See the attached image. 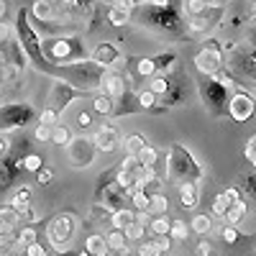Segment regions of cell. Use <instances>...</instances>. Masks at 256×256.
<instances>
[{"label":"cell","instance_id":"11","mask_svg":"<svg viewBox=\"0 0 256 256\" xmlns=\"http://www.w3.org/2000/svg\"><path fill=\"white\" fill-rule=\"evenodd\" d=\"M100 90L105 98H110V100H118L126 95V77L118 74V72H108V74H102L100 80Z\"/></svg>","mask_w":256,"mask_h":256},{"label":"cell","instance_id":"24","mask_svg":"<svg viewBox=\"0 0 256 256\" xmlns=\"http://www.w3.org/2000/svg\"><path fill=\"white\" fill-rule=\"evenodd\" d=\"M190 228L195 230V233H200V236H205V233L212 230V218H210V216H202V212H200V216H195V218L190 220Z\"/></svg>","mask_w":256,"mask_h":256},{"label":"cell","instance_id":"61","mask_svg":"<svg viewBox=\"0 0 256 256\" xmlns=\"http://www.w3.org/2000/svg\"><path fill=\"white\" fill-rule=\"evenodd\" d=\"M0 256H10V254H6V251H0Z\"/></svg>","mask_w":256,"mask_h":256},{"label":"cell","instance_id":"47","mask_svg":"<svg viewBox=\"0 0 256 256\" xmlns=\"http://www.w3.org/2000/svg\"><path fill=\"white\" fill-rule=\"evenodd\" d=\"M24 256H46V248L41 246L38 241L36 244H31V246H26V251H24Z\"/></svg>","mask_w":256,"mask_h":256},{"label":"cell","instance_id":"57","mask_svg":"<svg viewBox=\"0 0 256 256\" xmlns=\"http://www.w3.org/2000/svg\"><path fill=\"white\" fill-rule=\"evenodd\" d=\"M100 3H102V6H108V8H116L118 0H100Z\"/></svg>","mask_w":256,"mask_h":256},{"label":"cell","instance_id":"2","mask_svg":"<svg viewBox=\"0 0 256 256\" xmlns=\"http://www.w3.org/2000/svg\"><path fill=\"white\" fill-rule=\"evenodd\" d=\"M77 233V220L72 212H59L56 218L49 220V228H46V238L49 244L56 248V251H67L72 238Z\"/></svg>","mask_w":256,"mask_h":256},{"label":"cell","instance_id":"40","mask_svg":"<svg viewBox=\"0 0 256 256\" xmlns=\"http://www.w3.org/2000/svg\"><path fill=\"white\" fill-rule=\"evenodd\" d=\"M38 123H44V126H56L59 123V113L54 108H44L38 113Z\"/></svg>","mask_w":256,"mask_h":256},{"label":"cell","instance_id":"38","mask_svg":"<svg viewBox=\"0 0 256 256\" xmlns=\"http://www.w3.org/2000/svg\"><path fill=\"white\" fill-rule=\"evenodd\" d=\"M136 72H138L141 77H154L156 67H154L152 56H144V59H138V62H136Z\"/></svg>","mask_w":256,"mask_h":256},{"label":"cell","instance_id":"8","mask_svg":"<svg viewBox=\"0 0 256 256\" xmlns=\"http://www.w3.org/2000/svg\"><path fill=\"white\" fill-rule=\"evenodd\" d=\"M256 113V102L248 92H233L228 98V116L230 120H236V123H246L251 120Z\"/></svg>","mask_w":256,"mask_h":256},{"label":"cell","instance_id":"60","mask_svg":"<svg viewBox=\"0 0 256 256\" xmlns=\"http://www.w3.org/2000/svg\"><path fill=\"white\" fill-rule=\"evenodd\" d=\"M202 3H208V6H212V0H202Z\"/></svg>","mask_w":256,"mask_h":256},{"label":"cell","instance_id":"19","mask_svg":"<svg viewBox=\"0 0 256 256\" xmlns=\"http://www.w3.org/2000/svg\"><path fill=\"white\" fill-rule=\"evenodd\" d=\"M10 208L18 212H24L26 208H31V190L28 187H18L16 192H13V198H10Z\"/></svg>","mask_w":256,"mask_h":256},{"label":"cell","instance_id":"9","mask_svg":"<svg viewBox=\"0 0 256 256\" xmlns=\"http://www.w3.org/2000/svg\"><path fill=\"white\" fill-rule=\"evenodd\" d=\"M92 144H95L98 152L110 154V152H116V148L120 146V136H118V131L113 126H100L95 131V136H92Z\"/></svg>","mask_w":256,"mask_h":256},{"label":"cell","instance_id":"37","mask_svg":"<svg viewBox=\"0 0 256 256\" xmlns=\"http://www.w3.org/2000/svg\"><path fill=\"white\" fill-rule=\"evenodd\" d=\"M187 26H190L192 34H202V31L210 28V20H208L205 16H192V18L187 20Z\"/></svg>","mask_w":256,"mask_h":256},{"label":"cell","instance_id":"18","mask_svg":"<svg viewBox=\"0 0 256 256\" xmlns=\"http://www.w3.org/2000/svg\"><path fill=\"white\" fill-rule=\"evenodd\" d=\"M18 223H20V216L10 205L8 208H0V230H3V233H13Z\"/></svg>","mask_w":256,"mask_h":256},{"label":"cell","instance_id":"3","mask_svg":"<svg viewBox=\"0 0 256 256\" xmlns=\"http://www.w3.org/2000/svg\"><path fill=\"white\" fill-rule=\"evenodd\" d=\"M228 92L230 90H226L216 77H202V82H200V98L212 116H226L228 113V98H230Z\"/></svg>","mask_w":256,"mask_h":256},{"label":"cell","instance_id":"29","mask_svg":"<svg viewBox=\"0 0 256 256\" xmlns=\"http://www.w3.org/2000/svg\"><path fill=\"white\" fill-rule=\"evenodd\" d=\"M34 13H36L38 20H52V18H54L52 0H36V3H34Z\"/></svg>","mask_w":256,"mask_h":256},{"label":"cell","instance_id":"56","mask_svg":"<svg viewBox=\"0 0 256 256\" xmlns=\"http://www.w3.org/2000/svg\"><path fill=\"white\" fill-rule=\"evenodd\" d=\"M6 10H8V3H6V0H0V18L6 16Z\"/></svg>","mask_w":256,"mask_h":256},{"label":"cell","instance_id":"22","mask_svg":"<svg viewBox=\"0 0 256 256\" xmlns=\"http://www.w3.org/2000/svg\"><path fill=\"white\" fill-rule=\"evenodd\" d=\"M102 238H105V244H108V248H113V251H126V246H128L126 233L118 230V228H110Z\"/></svg>","mask_w":256,"mask_h":256},{"label":"cell","instance_id":"32","mask_svg":"<svg viewBox=\"0 0 256 256\" xmlns=\"http://www.w3.org/2000/svg\"><path fill=\"white\" fill-rule=\"evenodd\" d=\"M148 92H154V95H166L169 92V80L164 74H154L152 82H148Z\"/></svg>","mask_w":256,"mask_h":256},{"label":"cell","instance_id":"20","mask_svg":"<svg viewBox=\"0 0 256 256\" xmlns=\"http://www.w3.org/2000/svg\"><path fill=\"white\" fill-rule=\"evenodd\" d=\"M84 251L92 254V256H108V244H105V238L100 236V233H92V236H88V241H84Z\"/></svg>","mask_w":256,"mask_h":256},{"label":"cell","instance_id":"7","mask_svg":"<svg viewBox=\"0 0 256 256\" xmlns=\"http://www.w3.org/2000/svg\"><path fill=\"white\" fill-rule=\"evenodd\" d=\"M228 49H230V67L248 80H256V46H228Z\"/></svg>","mask_w":256,"mask_h":256},{"label":"cell","instance_id":"6","mask_svg":"<svg viewBox=\"0 0 256 256\" xmlns=\"http://www.w3.org/2000/svg\"><path fill=\"white\" fill-rule=\"evenodd\" d=\"M34 116V108L26 102H10V105H3L0 108V131H13V128H20L26 126Z\"/></svg>","mask_w":256,"mask_h":256},{"label":"cell","instance_id":"44","mask_svg":"<svg viewBox=\"0 0 256 256\" xmlns=\"http://www.w3.org/2000/svg\"><path fill=\"white\" fill-rule=\"evenodd\" d=\"M138 105H141V108H154V105H156V95L148 92V90L138 92Z\"/></svg>","mask_w":256,"mask_h":256},{"label":"cell","instance_id":"62","mask_svg":"<svg viewBox=\"0 0 256 256\" xmlns=\"http://www.w3.org/2000/svg\"><path fill=\"white\" fill-rule=\"evenodd\" d=\"M128 256H141V254H138V251H136V254H128Z\"/></svg>","mask_w":256,"mask_h":256},{"label":"cell","instance_id":"58","mask_svg":"<svg viewBox=\"0 0 256 256\" xmlns=\"http://www.w3.org/2000/svg\"><path fill=\"white\" fill-rule=\"evenodd\" d=\"M251 16H254V20H256V0H254V6H251Z\"/></svg>","mask_w":256,"mask_h":256},{"label":"cell","instance_id":"12","mask_svg":"<svg viewBox=\"0 0 256 256\" xmlns=\"http://www.w3.org/2000/svg\"><path fill=\"white\" fill-rule=\"evenodd\" d=\"M118 56H120L118 46H113V44H98L92 49V54H90V62L95 64V67H110V64L118 62Z\"/></svg>","mask_w":256,"mask_h":256},{"label":"cell","instance_id":"53","mask_svg":"<svg viewBox=\"0 0 256 256\" xmlns=\"http://www.w3.org/2000/svg\"><path fill=\"white\" fill-rule=\"evenodd\" d=\"M20 220H24V223H34L36 220V210L34 208H26L24 212H20Z\"/></svg>","mask_w":256,"mask_h":256},{"label":"cell","instance_id":"41","mask_svg":"<svg viewBox=\"0 0 256 256\" xmlns=\"http://www.w3.org/2000/svg\"><path fill=\"white\" fill-rule=\"evenodd\" d=\"M184 8H187V13L192 18V16H202L205 8H208V3H202V0H184Z\"/></svg>","mask_w":256,"mask_h":256},{"label":"cell","instance_id":"42","mask_svg":"<svg viewBox=\"0 0 256 256\" xmlns=\"http://www.w3.org/2000/svg\"><path fill=\"white\" fill-rule=\"evenodd\" d=\"M226 210H228V200H226V195L220 192V195H216V200H212V212H216V216H226Z\"/></svg>","mask_w":256,"mask_h":256},{"label":"cell","instance_id":"17","mask_svg":"<svg viewBox=\"0 0 256 256\" xmlns=\"http://www.w3.org/2000/svg\"><path fill=\"white\" fill-rule=\"evenodd\" d=\"M49 56L54 59V62H67L70 56H72V41H67V38H56V41H52V46H49Z\"/></svg>","mask_w":256,"mask_h":256},{"label":"cell","instance_id":"10","mask_svg":"<svg viewBox=\"0 0 256 256\" xmlns=\"http://www.w3.org/2000/svg\"><path fill=\"white\" fill-rule=\"evenodd\" d=\"M80 95H82V90H74L70 82H54V90H52V95H49V100H52L49 108H54V110L59 113V108L70 105V100H72V98H80Z\"/></svg>","mask_w":256,"mask_h":256},{"label":"cell","instance_id":"4","mask_svg":"<svg viewBox=\"0 0 256 256\" xmlns=\"http://www.w3.org/2000/svg\"><path fill=\"white\" fill-rule=\"evenodd\" d=\"M220 67H223V52L216 44V38H208V44L195 56V70L202 77H216L220 72Z\"/></svg>","mask_w":256,"mask_h":256},{"label":"cell","instance_id":"15","mask_svg":"<svg viewBox=\"0 0 256 256\" xmlns=\"http://www.w3.org/2000/svg\"><path fill=\"white\" fill-rule=\"evenodd\" d=\"M246 208H248V205L244 202V198L236 200V202H230L228 210H226V216H223V218H226V226H236V228H238V223L246 218Z\"/></svg>","mask_w":256,"mask_h":256},{"label":"cell","instance_id":"52","mask_svg":"<svg viewBox=\"0 0 256 256\" xmlns=\"http://www.w3.org/2000/svg\"><path fill=\"white\" fill-rule=\"evenodd\" d=\"M10 36H13V28L6 24V20H0V44H3V41H10Z\"/></svg>","mask_w":256,"mask_h":256},{"label":"cell","instance_id":"30","mask_svg":"<svg viewBox=\"0 0 256 256\" xmlns=\"http://www.w3.org/2000/svg\"><path fill=\"white\" fill-rule=\"evenodd\" d=\"M108 20L116 26V28H120V26H126L128 20H131V10H123V8H110V13H108Z\"/></svg>","mask_w":256,"mask_h":256},{"label":"cell","instance_id":"51","mask_svg":"<svg viewBox=\"0 0 256 256\" xmlns=\"http://www.w3.org/2000/svg\"><path fill=\"white\" fill-rule=\"evenodd\" d=\"M16 241H13V233H3L0 230V251H6V248H10Z\"/></svg>","mask_w":256,"mask_h":256},{"label":"cell","instance_id":"59","mask_svg":"<svg viewBox=\"0 0 256 256\" xmlns=\"http://www.w3.org/2000/svg\"><path fill=\"white\" fill-rule=\"evenodd\" d=\"M80 256H92V254H88V251H80Z\"/></svg>","mask_w":256,"mask_h":256},{"label":"cell","instance_id":"14","mask_svg":"<svg viewBox=\"0 0 256 256\" xmlns=\"http://www.w3.org/2000/svg\"><path fill=\"white\" fill-rule=\"evenodd\" d=\"M198 198H200L198 184H192V182H184V184H180V202H182V208H184V210L198 208Z\"/></svg>","mask_w":256,"mask_h":256},{"label":"cell","instance_id":"28","mask_svg":"<svg viewBox=\"0 0 256 256\" xmlns=\"http://www.w3.org/2000/svg\"><path fill=\"white\" fill-rule=\"evenodd\" d=\"M148 228H152L156 236H169V228H172V220L166 218V212L164 216H156L154 220H148Z\"/></svg>","mask_w":256,"mask_h":256},{"label":"cell","instance_id":"23","mask_svg":"<svg viewBox=\"0 0 256 256\" xmlns=\"http://www.w3.org/2000/svg\"><path fill=\"white\" fill-rule=\"evenodd\" d=\"M72 141V131L64 123H56L54 128H52V144H56V146H67Z\"/></svg>","mask_w":256,"mask_h":256},{"label":"cell","instance_id":"33","mask_svg":"<svg viewBox=\"0 0 256 256\" xmlns=\"http://www.w3.org/2000/svg\"><path fill=\"white\" fill-rule=\"evenodd\" d=\"M113 108H116V100L105 98V95H100V98H95V100H92V110H95V113L110 116V113H113Z\"/></svg>","mask_w":256,"mask_h":256},{"label":"cell","instance_id":"45","mask_svg":"<svg viewBox=\"0 0 256 256\" xmlns=\"http://www.w3.org/2000/svg\"><path fill=\"white\" fill-rule=\"evenodd\" d=\"M246 159L254 164V169H256V134L248 138V144H246Z\"/></svg>","mask_w":256,"mask_h":256},{"label":"cell","instance_id":"26","mask_svg":"<svg viewBox=\"0 0 256 256\" xmlns=\"http://www.w3.org/2000/svg\"><path fill=\"white\" fill-rule=\"evenodd\" d=\"M38 241V236H36V228L34 226H24L20 228V233H18V238H16V244L13 246H31V244H36Z\"/></svg>","mask_w":256,"mask_h":256},{"label":"cell","instance_id":"48","mask_svg":"<svg viewBox=\"0 0 256 256\" xmlns=\"http://www.w3.org/2000/svg\"><path fill=\"white\" fill-rule=\"evenodd\" d=\"M52 177H54V174H52V169H46V166H41L38 172H36V182H38V184H49Z\"/></svg>","mask_w":256,"mask_h":256},{"label":"cell","instance_id":"35","mask_svg":"<svg viewBox=\"0 0 256 256\" xmlns=\"http://www.w3.org/2000/svg\"><path fill=\"white\" fill-rule=\"evenodd\" d=\"M131 200H134V210L136 212H148V195L144 190H134L131 192Z\"/></svg>","mask_w":256,"mask_h":256},{"label":"cell","instance_id":"43","mask_svg":"<svg viewBox=\"0 0 256 256\" xmlns=\"http://www.w3.org/2000/svg\"><path fill=\"white\" fill-rule=\"evenodd\" d=\"M41 164H44V162H41V156H36V154H31V156H26L24 162H20V166L28 169V172H38Z\"/></svg>","mask_w":256,"mask_h":256},{"label":"cell","instance_id":"16","mask_svg":"<svg viewBox=\"0 0 256 256\" xmlns=\"http://www.w3.org/2000/svg\"><path fill=\"white\" fill-rule=\"evenodd\" d=\"M134 220H136V210H131V208H120V210L110 212V226L118 228V230H126Z\"/></svg>","mask_w":256,"mask_h":256},{"label":"cell","instance_id":"1","mask_svg":"<svg viewBox=\"0 0 256 256\" xmlns=\"http://www.w3.org/2000/svg\"><path fill=\"white\" fill-rule=\"evenodd\" d=\"M166 177L172 180V182H177V184H184V182L198 184L202 180V166H200V162L192 156L182 144H172V146H169Z\"/></svg>","mask_w":256,"mask_h":256},{"label":"cell","instance_id":"31","mask_svg":"<svg viewBox=\"0 0 256 256\" xmlns=\"http://www.w3.org/2000/svg\"><path fill=\"white\" fill-rule=\"evenodd\" d=\"M152 62H154V67H156V70H172V67H174V62H177V54H174V52H164V54L152 56Z\"/></svg>","mask_w":256,"mask_h":256},{"label":"cell","instance_id":"55","mask_svg":"<svg viewBox=\"0 0 256 256\" xmlns=\"http://www.w3.org/2000/svg\"><path fill=\"white\" fill-rule=\"evenodd\" d=\"M8 146H10V141H8L6 136H0V159L8 154Z\"/></svg>","mask_w":256,"mask_h":256},{"label":"cell","instance_id":"34","mask_svg":"<svg viewBox=\"0 0 256 256\" xmlns=\"http://www.w3.org/2000/svg\"><path fill=\"white\" fill-rule=\"evenodd\" d=\"M220 238H223L228 246H238V241L244 238V233H241L236 226H226V228L220 230Z\"/></svg>","mask_w":256,"mask_h":256},{"label":"cell","instance_id":"27","mask_svg":"<svg viewBox=\"0 0 256 256\" xmlns=\"http://www.w3.org/2000/svg\"><path fill=\"white\" fill-rule=\"evenodd\" d=\"M166 205H169V200L162 195V192H154V195H148V212L164 216V212H166Z\"/></svg>","mask_w":256,"mask_h":256},{"label":"cell","instance_id":"21","mask_svg":"<svg viewBox=\"0 0 256 256\" xmlns=\"http://www.w3.org/2000/svg\"><path fill=\"white\" fill-rule=\"evenodd\" d=\"M136 159H138V164H141V166L154 169V166H156V159H159V152H156V148H154L152 144H144V146L138 148Z\"/></svg>","mask_w":256,"mask_h":256},{"label":"cell","instance_id":"46","mask_svg":"<svg viewBox=\"0 0 256 256\" xmlns=\"http://www.w3.org/2000/svg\"><path fill=\"white\" fill-rule=\"evenodd\" d=\"M52 128H54V126H44V123H38V128H36V138H38V141H44V144H46V141H52Z\"/></svg>","mask_w":256,"mask_h":256},{"label":"cell","instance_id":"49","mask_svg":"<svg viewBox=\"0 0 256 256\" xmlns=\"http://www.w3.org/2000/svg\"><path fill=\"white\" fill-rule=\"evenodd\" d=\"M244 190H246L248 195L256 200V174H251V177H244Z\"/></svg>","mask_w":256,"mask_h":256},{"label":"cell","instance_id":"5","mask_svg":"<svg viewBox=\"0 0 256 256\" xmlns=\"http://www.w3.org/2000/svg\"><path fill=\"white\" fill-rule=\"evenodd\" d=\"M95 154H98V148L92 144V138L88 136H72V141L67 144V159L74 169H88L92 162H95Z\"/></svg>","mask_w":256,"mask_h":256},{"label":"cell","instance_id":"39","mask_svg":"<svg viewBox=\"0 0 256 256\" xmlns=\"http://www.w3.org/2000/svg\"><path fill=\"white\" fill-rule=\"evenodd\" d=\"M123 233H126V238H128V241H141V238H144V233H146V226H141V223L134 220Z\"/></svg>","mask_w":256,"mask_h":256},{"label":"cell","instance_id":"13","mask_svg":"<svg viewBox=\"0 0 256 256\" xmlns=\"http://www.w3.org/2000/svg\"><path fill=\"white\" fill-rule=\"evenodd\" d=\"M169 246H172V241H169V236H159V238H152V241H144L138 254L141 256H162L169 251Z\"/></svg>","mask_w":256,"mask_h":256},{"label":"cell","instance_id":"54","mask_svg":"<svg viewBox=\"0 0 256 256\" xmlns=\"http://www.w3.org/2000/svg\"><path fill=\"white\" fill-rule=\"evenodd\" d=\"M77 120H80V126H82V128H88V126L92 123V116H90V113H84V110H82V113L77 116Z\"/></svg>","mask_w":256,"mask_h":256},{"label":"cell","instance_id":"50","mask_svg":"<svg viewBox=\"0 0 256 256\" xmlns=\"http://www.w3.org/2000/svg\"><path fill=\"white\" fill-rule=\"evenodd\" d=\"M195 254H198V256H212V244H210V241H200V244L195 246Z\"/></svg>","mask_w":256,"mask_h":256},{"label":"cell","instance_id":"25","mask_svg":"<svg viewBox=\"0 0 256 256\" xmlns=\"http://www.w3.org/2000/svg\"><path fill=\"white\" fill-rule=\"evenodd\" d=\"M123 146H126V154H131V156H136L138 154V148L144 146V144H148L141 134H131V136H126L123 141H120Z\"/></svg>","mask_w":256,"mask_h":256},{"label":"cell","instance_id":"36","mask_svg":"<svg viewBox=\"0 0 256 256\" xmlns=\"http://www.w3.org/2000/svg\"><path fill=\"white\" fill-rule=\"evenodd\" d=\"M187 233H190V226L184 220H172V228H169V236H172L174 241H184L187 238Z\"/></svg>","mask_w":256,"mask_h":256},{"label":"cell","instance_id":"63","mask_svg":"<svg viewBox=\"0 0 256 256\" xmlns=\"http://www.w3.org/2000/svg\"><path fill=\"white\" fill-rule=\"evenodd\" d=\"M254 102H256V98H254Z\"/></svg>","mask_w":256,"mask_h":256}]
</instances>
